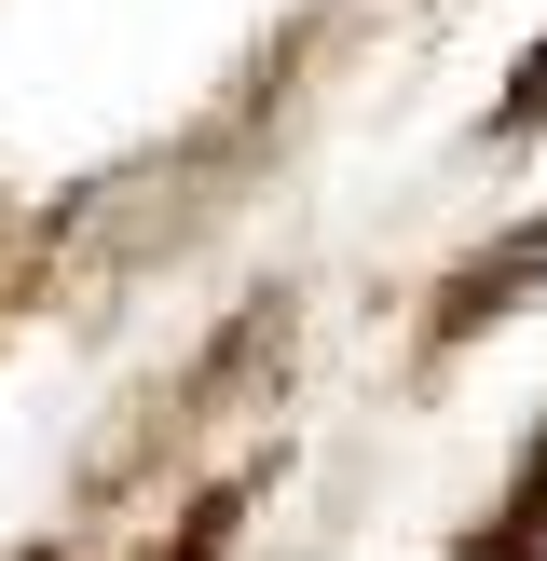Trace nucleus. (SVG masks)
Listing matches in <instances>:
<instances>
[{
  "label": "nucleus",
  "mask_w": 547,
  "mask_h": 561,
  "mask_svg": "<svg viewBox=\"0 0 547 561\" xmlns=\"http://www.w3.org/2000/svg\"><path fill=\"white\" fill-rule=\"evenodd\" d=\"M534 110H547V55H534V82H520V110H507V124H534Z\"/></svg>",
  "instance_id": "nucleus-1"
}]
</instances>
